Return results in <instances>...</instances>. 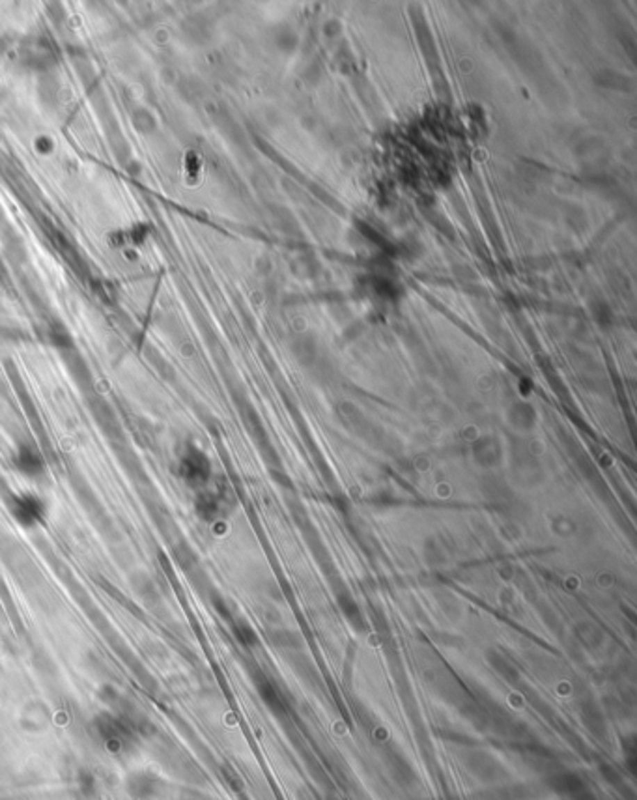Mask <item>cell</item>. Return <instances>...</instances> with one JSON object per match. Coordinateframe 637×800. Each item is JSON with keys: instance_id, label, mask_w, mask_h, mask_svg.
Here are the masks:
<instances>
[{"instance_id": "2", "label": "cell", "mask_w": 637, "mask_h": 800, "mask_svg": "<svg viewBox=\"0 0 637 800\" xmlns=\"http://www.w3.org/2000/svg\"><path fill=\"white\" fill-rule=\"evenodd\" d=\"M12 514L23 527H32L45 516V503L34 494H21L13 497Z\"/></svg>"}, {"instance_id": "1", "label": "cell", "mask_w": 637, "mask_h": 800, "mask_svg": "<svg viewBox=\"0 0 637 800\" xmlns=\"http://www.w3.org/2000/svg\"><path fill=\"white\" fill-rule=\"evenodd\" d=\"M209 462L198 449L191 447L185 451L182 460H179V475L185 479V483L191 486H200L208 481L209 477Z\"/></svg>"}, {"instance_id": "4", "label": "cell", "mask_w": 637, "mask_h": 800, "mask_svg": "<svg viewBox=\"0 0 637 800\" xmlns=\"http://www.w3.org/2000/svg\"><path fill=\"white\" fill-rule=\"evenodd\" d=\"M13 466L17 467L23 475H29V477H36V475L43 473V470H45L42 454L38 453L32 445H21L17 449V453L13 456Z\"/></svg>"}, {"instance_id": "3", "label": "cell", "mask_w": 637, "mask_h": 800, "mask_svg": "<svg viewBox=\"0 0 637 800\" xmlns=\"http://www.w3.org/2000/svg\"><path fill=\"white\" fill-rule=\"evenodd\" d=\"M99 733L105 739V744L113 750H124L131 744V731L120 722L118 718L105 717L99 722Z\"/></svg>"}]
</instances>
